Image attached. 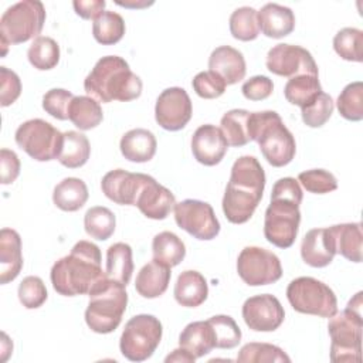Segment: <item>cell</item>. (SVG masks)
<instances>
[{
    "instance_id": "cell-1",
    "label": "cell",
    "mask_w": 363,
    "mask_h": 363,
    "mask_svg": "<svg viewBox=\"0 0 363 363\" xmlns=\"http://www.w3.org/2000/svg\"><path fill=\"white\" fill-rule=\"evenodd\" d=\"M101 262V250L96 244L86 240L78 241L68 255L52 265L50 274L52 288L64 296L89 294L99 281L108 277Z\"/></svg>"
},
{
    "instance_id": "cell-2",
    "label": "cell",
    "mask_w": 363,
    "mask_h": 363,
    "mask_svg": "<svg viewBox=\"0 0 363 363\" xmlns=\"http://www.w3.org/2000/svg\"><path fill=\"white\" fill-rule=\"evenodd\" d=\"M265 187V172L254 156L238 157L223 197V211L233 224L247 223L258 207Z\"/></svg>"
},
{
    "instance_id": "cell-3",
    "label": "cell",
    "mask_w": 363,
    "mask_h": 363,
    "mask_svg": "<svg viewBox=\"0 0 363 363\" xmlns=\"http://www.w3.org/2000/svg\"><path fill=\"white\" fill-rule=\"evenodd\" d=\"M302 197L299 182L294 177H282L275 182L264 217V235L268 242L278 248H289L295 242L301 223Z\"/></svg>"
},
{
    "instance_id": "cell-4",
    "label": "cell",
    "mask_w": 363,
    "mask_h": 363,
    "mask_svg": "<svg viewBox=\"0 0 363 363\" xmlns=\"http://www.w3.org/2000/svg\"><path fill=\"white\" fill-rule=\"evenodd\" d=\"M142 86L140 78L118 55L99 58L84 81V89L88 96L105 104L112 101H133L140 96Z\"/></svg>"
},
{
    "instance_id": "cell-5",
    "label": "cell",
    "mask_w": 363,
    "mask_h": 363,
    "mask_svg": "<svg viewBox=\"0 0 363 363\" xmlns=\"http://www.w3.org/2000/svg\"><path fill=\"white\" fill-rule=\"evenodd\" d=\"M251 140H255L265 160L274 167L292 162L296 153L295 138L275 111L251 112Z\"/></svg>"
},
{
    "instance_id": "cell-6",
    "label": "cell",
    "mask_w": 363,
    "mask_h": 363,
    "mask_svg": "<svg viewBox=\"0 0 363 363\" xmlns=\"http://www.w3.org/2000/svg\"><path fill=\"white\" fill-rule=\"evenodd\" d=\"M330 360L333 363L360 362L362 359V292H357L342 312L330 316Z\"/></svg>"
},
{
    "instance_id": "cell-7",
    "label": "cell",
    "mask_w": 363,
    "mask_h": 363,
    "mask_svg": "<svg viewBox=\"0 0 363 363\" xmlns=\"http://www.w3.org/2000/svg\"><path fill=\"white\" fill-rule=\"evenodd\" d=\"M89 302L85 309V322L95 333L113 332L126 311L128 294L125 285L105 277L88 294Z\"/></svg>"
},
{
    "instance_id": "cell-8",
    "label": "cell",
    "mask_w": 363,
    "mask_h": 363,
    "mask_svg": "<svg viewBox=\"0 0 363 363\" xmlns=\"http://www.w3.org/2000/svg\"><path fill=\"white\" fill-rule=\"evenodd\" d=\"M45 23V7L38 0H23L6 9L0 18L1 57L11 44H21L40 37Z\"/></svg>"
},
{
    "instance_id": "cell-9",
    "label": "cell",
    "mask_w": 363,
    "mask_h": 363,
    "mask_svg": "<svg viewBox=\"0 0 363 363\" xmlns=\"http://www.w3.org/2000/svg\"><path fill=\"white\" fill-rule=\"evenodd\" d=\"M286 298L299 313L330 318L337 312L335 292L325 282L312 277L292 279L286 288Z\"/></svg>"
},
{
    "instance_id": "cell-10",
    "label": "cell",
    "mask_w": 363,
    "mask_h": 363,
    "mask_svg": "<svg viewBox=\"0 0 363 363\" xmlns=\"http://www.w3.org/2000/svg\"><path fill=\"white\" fill-rule=\"evenodd\" d=\"M163 328L160 320L147 313L130 318L121 335V353L130 362L147 360L162 340Z\"/></svg>"
},
{
    "instance_id": "cell-11",
    "label": "cell",
    "mask_w": 363,
    "mask_h": 363,
    "mask_svg": "<svg viewBox=\"0 0 363 363\" xmlns=\"http://www.w3.org/2000/svg\"><path fill=\"white\" fill-rule=\"evenodd\" d=\"M16 143L30 157L38 162L58 159L64 133L54 128L50 122L35 118L23 122L14 135Z\"/></svg>"
},
{
    "instance_id": "cell-12",
    "label": "cell",
    "mask_w": 363,
    "mask_h": 363,
    "mask_svg": "<svg viewBox=\"0 0 363 363\" xmlns=\"http://www.w3.org/2000/svg\"><path fill=\"white\" fill-rule=\"evenodd\" d=\"M237 272L251 286L269 285L282 277V265L274 252L251 245L241 250L237 258Z\"/></svg>"
},
{
    "instance_id": "cell-13",
    "label": "cell",
    "mask_w": 363,
    "mask_h": 363,
    "mask_svg": "<svg viewBox=\"0 0 363 363\" xmlns=\"http://www.w3.org/2000/svg\"><path fill=\"white\" fill-rule=\"evenodd\" d=\"M176 224L197 240L208 241L218 235L220 223L213 207L201 200L186 199L174 206Z\"/></svg>"
},
{
    "instance_id": "cell-14",
    "label": "cell",
    "mask_w": 363,
    "mask_h": 363,
    "mask_svg": "<svg viewBox=\"0 0 363 363\" xmlns=\"http://www.w3.org/2000/svg\"><path fill=\"white\" fill-rule=\"evenodd\" d=\"M267 68L279 77H296L302 74L316 75L318 65L312 54L301 47L292 44H277L267 54Z\"/></svg>"
},
{
    "instance_id": "cell-15",
    "label": "cell",
    "mask_w": 363,
    "mask_h": 363,
    "mask_svg": "<svg viewBox=\"0 0 363 363\" xmlns=\"http://www.w3.org/2000/svg\"><path fill=\"white\" fill-rule=\"evenodd\" d=\"M193 115L191 99L180 86L162 91L155 105V119L166 130L176 132L183 129Z\"/></svg>"
},
{
    "instance_id": "cell-16",
    "label": "cell",
    "mask_w": 363,
    "mask_h": 363,
    "mask_svg": "<svg viewBox=\"0 0 363 363\" xmlns=\"http://www.w3.org/2000/svg\"><path fill=\"white\" fill-rule=\"evenodd\" d=\"M241 312L245 325L255 332H274L285 319L284 306L277 296L269 294L248 298Z\"/></svg>"
},
{
    "instance_id": "cell-17",
    "label": "cell",
    "mask_w": 363,
    "mask_h": 363,
    "mask_svg": "<svg viewBox=\"0 0 363 363\" xmlns=\"http://www.w3.org/2000/svg\"><path fill=\"white\" fill-rule=\"evenodd\" d=\"M149 177L150 176L145 173H130L123 169H115L102 177L101 189L113 203L135 206L136 199Z\"/></svg>"
},
{
    "instance_id": "cell-18",
    "label": "cell",
    "mask_w": 363,
    "mask_h": 363,
    "mask_svg": "<svg viewBox=\"0 0 363 363\" xmlns=\"http://www.w3.org/2000/svg\"><path fill=\"white\" fill-rule=\"evenodd\" d=\"M228 142L216 125H201L191 136V152L194 159L204 166L218 164L227 153Z\"/></svg>"
},
{
    "instance_id": "cell-19",
    "label": "cell",
    "mask_w": 363,
    "mask_h": 363,
    "mask_svg": "<svg viewBox=\"0 0 363 363\" xmlns=\"http://www.w3.org/2000/svg\"><path fill=\"white\" fill-rule=\"evenodd\" d=\"M135 206L140 213L152 220H164L176 206L174 194L159 184L152 176L142 187Z\"/></svg>"
},
{
    "instance_id": "cell-20",
    "label": "cell",
    "mask_w": 363,
    "mask_h": 363,
    "mask_svg": "<svg viewBox=\"0 0 363 363\" xmlns=\"http://www.w3.org/2000/svg\"><path fill=\"white\" fill-rule=\"evenodd\" d=\"M336 254L329 228L309 230L301 244V257L305 264L313 268H323L333 261Z\"/></svg>"
},
{
    "instance_id": "cell-21",
    "label": "cell",
    "mask_w": 363,
    "mask_h": 363,
    "mask_svg": "<svg viewBox=\"0 0 363 363\" xmlns=\"http://www.w3.org/2000/svg\"><path fill=\"white\" fill-rule=\"evenodd\" d=\"M208 68L220 75L227 85L240 82L247 72L242 52L230 45H220L213 50L208 58Z\"/></svg>"
},
{
    "instance_id": "cell-22",
    "label": "cell",
    "mask_w": 363,
    "mask_h": 363,
    "mask_svg": "<svg viewBox=\"0 0 363 363\" xmlns=\"http://www.w3.org/2000/svg\"><path fill=\"white\" fill-rule=\"evenodd\" d=\"M23 268L21 238L13 228L0 231V282L9 284L16 279Z\"/></svg>"
},
{
    "instance_id": "cell-23",
    "label": "cell",
    "mask_w": 363,
    "mask_h": 363,
    "mask_svg": "<svg viewBox=\"0 0 363 363\" xmlns=\"http://www.w3.org/2000/svg\"><path fill=\"white\" fill-rule=\"evenodd\" d=\"M259 28L269 38H282L289 35L295 28L294 11L277 3H267L258 11Z\"/></svg>"
},
{
    "instance_id": "cell-24",
    "label": "cell",
    "mask_w": 363,
    "mask_h": 363,
    "mask_svg": "<svg viewBox=\"0 0 363 363\" xmlns=\"http://www.w3.org/2000/svg\"><path fill=\"white\" fill-rule=\"evenodd\" d=\"M121 153L125 159L135 163H145L153 159L157 147L155 135L143 128L128 130L119 142Z\"/></svg>"
},
{
    "instance_id": "cell-25",
    "label": "cell",
    "mask_w": 363,
    "mask_h": 363,
    "mask_svg": "<svg viewBox=\"0 0 363 363\" xmlns=\"http://www.w3.org/2000/svg\"><path fill=\"white\" fill-rule=\"evenodd\" d=\"M170 268L160 264L156 259H152L140 268L136 275L135 288L138 294L143 298L153 299L163 295L170 282Z\"/></svg>"
},
{
    "instance_id": "cell-26",
    "label": "cell",
    "mask_w": 363,
    "mask_h": 363,
    "mask_svg": "<svg viewBox=\"0 0 363 363\" xmlns=\"http://www.w3.org/2000/svg\"><path fill=\"white\" fill-rule=\"evenodd\" d=\"M174 299L179 305L186 308L200 306L208 295V286L206 278L193 269L183 271L174 284Z\"/></svg>"
},
{
    "instance_id": "cell-27",
    "label": "cell",
    "mask_w": 363,
    "mask_h": 363,
    "mask_svg": "<svg viewBox=\"0 0 363 363\" xmlns=\"http://www.w3.org/2000/svg\"><path fill=\"white\" fill-rule=\"evenodd\" d=\"M328 228L332 234L336 254H340L349 261L362 262V242H363L362 224L343 223V224H336Z\"/></svg>"
},
{
    "instance_id": "cell-28",
    "label": "cell",
    "mask_w": 363,
    "mask_h": 363,
    "mask_svg": "<svg viewBox=\"0 0 363 363\" xmlns=\"http://www.w3.org/2000/svg\"><path fill=\"white\" fill-rule=\"evenodd\" d=\"M179 346L190 352L196 359L210 353L216 347V339L208 320L189 323L179 336Z\"/></svg>"
},
{
    "instance_id": "cell-29",
    "label": "cell",
    "mask_w": 363,
    "mask_h": 363,
    "mask_svg": "<svg viewBox=\"0 0 363 363\" xmlns=\"http://www.w3.org/2000/svg\"><path fill=\"white\" fill-rule=\"evenodd\" d=\"M88 196V187L84 180L67 177L54 187L52 201L62 211H77L84 207Z\"/></svg>"
},
{
    "instance_id": "cell-30",
    "label": "cell",
    "mask_w": 363,
    "mask_h": 363,
    "mask_svg": "<svg viewBox=\"0 0 363 363\" xmlns=\"http://www.w3.org/2000/svg\"><path fill=\"white\" fill-rule=\"evenodd\" d=\"M68 119L81 130L96 128L102 119L104 112L99 102L88 95L74 96L68 108Z\"/></svg>"
},
{
    "instance_id": "cell-31",
    "label": "cell",
    "mask_w": 363,
    "mask_h": 363,
    "mask_svg": "<svg viewBox=\"0 0 363 363\" xmlns=\"http://www.w3.org/2000/svg\"><path fill=\"white\" fill-rule=\"evenodd\" d=\"M108 278L128 285L133 272L132 248L126 242H115L106 250V269Z\"/></svg>"
},
{
    "instance_id": "cell-32",
    "label": "cell",
    "mask_w": 363,
    "mask_h": 363,
    "mask_svg": "<svg viewBox=\"0 0 363 363\" xmlns=\"http://www.w3.org/2000/svg\"><path fill=\"white\" fill-rule=\"evenodd\" d=\"M91 155V145L88 138L77 130L64 132L62 147L58 156V162L68 167L77 169L84 166Z\"/></svg>"
},
{
    "instance_id": "cell-33",
    "label": "cell",
    "mask_w": 363,
    "mask_h": 363,
    "mask_svg": "<svg viewBox=\"0 0 363 363\" xmlns=\"http://www.w3.org/2000/svg\"><path fill=\"white\" fill-rule=\"evenodd\" d=\"M250 118L251 112L245 109H231L223 115L220 129L223 130L228 146L241 147L251 142Z\"/></svg>"
},
{
    "instance_id": "cell-34",
    "label": "cell",
    "mask_w": 363,
    "mask_h": 363,
    "mask_svg": "<svg viewBox=\"0 0 363 363\" xmlns=\"http://www.w3.org/2000/svg\"><path fill=\"white\" fill-rule=\"evenodd\" d=\"M153 259L172 268L179 265L186 257L184 242L172 231H162L152 241Z\"/></svg>"
},
{
    "instance_id": "cell-35",
    "label": "cell",
    "mask_w": 363,
    "mask_h": 363,
    "mask_svg": "<svg viewBox=\"0 0 363 363\" xmlns=\"http://www.w3.org/2000/svg\"><path fill=\"white\" fill-rule=\"evenodd\" d=\"M319 92H322L319 77L309 74L292 77L284 86L285 99L289 104L298 105L301 108L311 104Z\"/></svg>"
},
{
    "instance_id": "cell-36",
    "label": "cell",
    "mask_w": 363,
    "mask_h": 363,
    "mask_svg": "<svg viewBox=\"0 0 363 363\" xmlns=\"http://www.w3.org/2000/svg\"><path fill=\"white\" fill-rule=\"evenodd\" d=\"M27 58L30 64L40 71L52 69L60 61V45L54 38L40 35L34 38L28 47Z\"/></svg>"
},
{
    "instance_id": "cell-37",
    "label": "cell",
    "mask_w": 363,
    "mask_h": 363,
    "mask_svg": "<svg viewBox=\"0 0 363 363\" xmlns=\"http://www.w3.org/2000/svg\"><path fill=\"white\" fill-rule=\"evenodd\" d=\"M230 33L235 40L251 41L259 35L258 11L252 7L244 6L235 9L230 16Z\"/></svg>"
},
{
    "instance_id": "cell-38",
    "label": "cell",
    "mask_w": 363,
    "mask_h": 363,
    "mask_svg": "<svg viewBox=\"0 0 363 363\" xmlns=\"http://www.w3.org/2000/svg\"><path fill=\"white\" fill-rule=\"evenodd\" d=\"M94 38L102 45H113L125 34V21L121 14L105 10L92 24Z\"/></svg>"
},
{
    "instance_id": "cell-39",
    "label": "cell",
    "mask_w": 363,
    "mask_h": 363,
    "mask_svg": "<svg viewBox=\"0 0 363 363\" xmlns=\"http://www.w3.org/2000/svg\"><path fill=\"white\" fill-rule=\"evenodd\" d=\"M115 225H116L115 214L108 207L95 206L85 213V217H84L85 231L89 237L95 240H99V241L108 240L113 234Z\"/></svg>"
},
{
    "instance_id": "cell-40",
    "label": "cell",
    "mask_w": 363,
    "mask_h": 363,
    "mask_svg": "<svg viewBox=\"0 0 363 363\" xmlns=\"http://www.w3.org/2000/svg\"><path fill=\"white\" fill-rule=\"evenodd\" d=\"M333 50L336 54L346 60L362 62L363 61V31L354 27H345L333 37Z\"/></svg>"
},
{
    "instance_id": "cell-41",
    "label": "cell",
    "mask_w": 363,
    "mask_h": 363,
    "mask_svg": "<svg viewBox=\"0 0 363 363\" xmlns=\"http://www.w3.org/2000/svg\"><path fill=\"white\" fill-rule=\"evenodd\" d=\"M336 106L339 113L347 121L363 119V82L354 81L347 84L337 96Z\"/></svg>"
},
{
    "instance_id": "cell-42",
    "label": "cell",
    "mask_w": 363,
    "mask_h": 363,
    "mask_svg": "<svg viewBox=\"0 0 363 363\" xmlns=\"http://www.w3.org/2000/svg\"><path fill=\"white\" fill-rule=\"evenodd\" d=\"M237 362L241 363H262V362H286L289 363V356L278 346L271 343L251 342L244 345L237 356Z\"/></svg>"
},
{
    "instance_id": "cell-43",
    "label": "cell",
    "mask_w": 363,
    "mask_h": 363,
    "mask_svg": "<svg viewBox=\"0 0 363 363\" xmlns=\"http://www.w3.org/2000/svg\"><path fill=\"white\" fill-rule=\"evenodd\" d=\"M213 328L216 347L233 349L241 342V329L237 322L228 315H214L208 319Z\"/></svg>"
},
{
    "instance_id": "cell-44",
    "label": "cell",
    "mask_w": 363,
    "mask_h": 363,
    "mask_svg": "<svg viewBox=\"0 0 363 363\" xmlns=\"http://www.w3.org/2000/svg\"><path fill=\"white\" fill-rule=\"evenodd\" d=\"M333 109L335 105L332 96L322 91L315 96V99L311 104L301 108L302 121L309 128H320L329 121V118L333 113Z\"/></svg>"
},
{
    "instance_id": "cell-45",
    "label": "cell",
    "mask_w": 363,
    "mask_h": 363,
    "mask_svg": "<svg viewBox=\"0 0 363 363\" xmlns=\"http://www.w3.org/2000/svg\"><path fill=\"white\" fill-rule=\"evenodd\" d=\"M298 182L309 193L325 194L337 189L336 177L325 169L305 170L298 174Z\"/></svg>"
},
{
    "instance_id": "cell-46",
    "label": "cell",
    "mask_w": 363,
    "mask_h": 363,
    "mask_svg": "<svg viewBox=\"0 0 363 363\" xmlns=\"http://www.w3.org/2000/svg\"><path fill=\"white\" fill-rule=\"evenodd\" d=\"M17 295L23 306L27 309L40 308L47 301V296H48L47 288L43 279L34 275H28L20 282Z\"/></svg>"
},
{
    "instance_id": "cell-47",
    "label": "cell",
    "mask_w": 363,
    "mask_h": 363,
    "mask_svg": "<svg viewBox=\"0 0 363 363\" xmlns=\"http://www.w3.org/2000/svg\"><path fill=\"white\" fill-rule=\"evenodd\" d=\"M193 89L194 92L204 99H214L224 94L227 84L224 79L213 71H201L193 78Z\"/></svg>"
},
{
    "instance_id": "cell-48",
    "label": "cell",
    "mask_w": 363,
    "mask_h": 363,
    "mask_svg": "<svg viewBox=\"0 0 363 363\" xmlns=\"http://www.w3.org/2000/svg\"><path fill=\"white\" fill-rule=\"evenodd\" d=\"M74 95L62 88H52L43 96V109L60 121L68 119V108Z\"/></svg>"
},
{
    "instance_id": "cell-49",
    "label": "cell",
    "mask_w": 363,
    "mask_h": 363,
    "mask_svg": "<svg viewBox=\"0 0 363 363\" xmlns=\"http://www.w3.org/2000/svg\"><path fill=\"white\" fill-rule=\"evenodd\" d=\"M21 94V81L20 77L6 68L0 67V105L9 106L17 101Z\"/></svg>"
},
{
    "instance_id": "cell-50",
    "label": "cell",
    "mask_w": 363,
    "mask_h": 363,
    "mask_svg": "<svg viewBox=\"0 0 363 363\" xmlns=\"http://www.w3.org/2000/svg\"><path fill=\"white\" fill-rule=\"evenodd\" d=\"M241 91L242 95L250 101H262L272 94L274 84L272 79L265 75H255L242 84Z\"/></svg>"
},
{
    "instance_id": "cell-51",
    "label": "cell",
    "mask_w": 363,
    "mask_h": 363,
    "mask_svg": "<svg viewBox=\"0 0 363 363\" xmlns=\"http://www.w3.org/2000/svg\"><path fill=\"white\" fill-rule=\"evenodd\" d=\"M0 164H1V183L10 184L20 174V159L18 156L10 150L3 147L0 150Z\"/></svg>"
},
{
    "instance_id": "cell-52",
    "label": "cell",
    "mask_w": 363,
    "mask_h": 363,
    "mask_svg": "<svg viewBox=\"0 0 363 363\" xmlns=\"http://www.w3.org/2000/svg\"><path fill=\"white\" fill-rule=\"evenodd\" d=\"M75 13L85 20L98 18L105 10L106 3L104 0H75L72 1Z\"/></svg>"
},
{
    "instance_id": "cell-53",
    "label": "cell",
    "mask_w": 363,
    "mask_h": 363,
    "mask_svg": "<svg viewBox=\"0 0 363 363\" xmlns=\"http://www.w3.org/2000/svg\"><path fill=\"white\" fill-rule=\"evenodd\" d=\"M196 360V357L190 353V352H187L186 349H183V347H179V349H174L169 356H166V359H164V362L166 363H170V362H187V363H191V362H194Z\"/></svg>"
},
{
    "instance_id": "cell-54",
    "label": "cell",
    "mask_w": 363,
    "mask_h": 363,
    "mask_svg": "<svg viewBox=\"0 0 363 363\" xmlns=\"http://www.w3.org/2000/svg\"><path fill=\"white\" fill-rule=\"evenodd\" d=\"M116 4H119V6H123V7H145V6H150V4H153V1H150V3H146V1H142V3H135V1H116Z\"/></svg>"
}]
</instances>
